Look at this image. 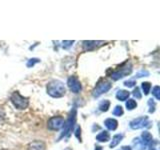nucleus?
<instances>
[{"mask_svg":"<svg viewBox=\"0 0 160 150\" xmlns=\"http://www.w3.org/2000/svg\"><path fill=\"white\" fill-rule=\"evenodd\" d=\"M47 94L53 98H60L63 97L66 93V88L62 81L60 80H52L47 84L46 87Z\"/></svg>","mask_w":160,"mask_h":150,"instance_id":"obj_1","label":"nucleus"},{"mask_svg":"<svg viewBox=\"0 0 160 150\" xmlns=\"http://www.w3.org/2000/svg\"><path fill=\"white\" fill-rule=\"evenodd\" d=\"M76 117H77V111L76 108H73L71 111H70V114L67 118L66 121H64V125H63V131L61 133L59 137V140L63 138V137H68L71 134L72 130L74 128V125L76 123Z\"/></svg>","mask_w":160,"mask_h":150,"instance_id":"obj_2","label":"nucleus"},{"mask_svg":"<svg viewBox=\"0 0 160 150\" xmlns=\"http://www.w3.org/2000/svg\"><path fill=\"white\" fill-rule=\"evenodd\" d=\"M132 64L131 62H128L126 61L125 63H123L121 66L119 68H117L116 70H114V71L110 74V77H111L112 80L114 81H117V80L121 79L125 76H127V75L131 74L132 72Z\"/></svg>","mask_w":160,"mask_h":150,"instance_id":"obj_3","label":"nucleus"},{"mask_svg":"<svg viewBox=\"0 0 160 150\" xmlns=\"http://www.w3.org/2000/svg\"><path fill=\"white\" fill-rule=\"evenodd\" d=\"M10 101L12 102L14 107L19 110L26 109L29 105V99L27 97H24L18 91H15L10 96Z\"/></svg>","mask_w":160,"mask_h":150,"instance_id":"obj_4","label":"nucleus"},{"mask_svg":"<svg viewBox=\"0 0 160 150\" xmlns=\"http://www.w3.org/2000/svg\"><path fill=\"white\" fill-rule=\"evenodd\" d=\"M112 87L111 82L107 81L105 79H101L99 80L98 83L96 84V86L94 87V89L92 90V96L94 98H97L99 96H101L102 94L108 92Z\"/></svg>","mask_w":160,"mask_h":150,"instance_id":"obj_5","label":"nucleus"},{"mask_svg":"<svg viewBox=\"0 0 160 150\" xmlns=\"http://www.w3.org/2000/svg\"><path fill=\"white\" fill-rule=\"evenodd\" d=\"M64 125V118L62 116H53L51 117L47 122V127L49 130L53 131H58Z\"/></svg>","mask_w":160,"mask_h":150,"instance_id":"obj_6","label":"nucleus"},{"mask_svg":"<svg viewBox=\"0 0 160 150\" xmlns=\"http://www.w3.org/2000/svg\"><path fill=\"white\" fill-rule=\"evenodd\" d=\"M149 124H150L149 118L147 116H141V117L133 119L129 125L132 129H141L143 127L148 126Z\"/></svg>","mask_w":160,"mask_h":150,"instance_id":"obj_7","label":"nucleus"},{"mask_svg":"<svg viewBox=\"0 0 160 150\" xmlns=\"http://www.w3.org/2000/svg\"><path fill=\"white\" fill-rule=\"evenodd\" d=\"M67 85H68L69 89L75 94L79 93L82 90L81 83H80L79 79L76 76H70L67 80Z\"/></svg>","mask_w":160,"mask_h":150,"instance_id":"obj_8","label":"nucleus"},{"mask_svg":"<svg viewBox=\"0 0 160 150\" xmlns=\"http://www.w3.org/2000/svg\"><path fill=\"white\" fill-rule=\"evenodd\" d=\"M104 43V41H91V40L87 41V40H85V41L82 42V46L84 51H93L98 47L102 46Z\"/></svg>","mask_w":160,"mask_h":150,"instance_id":"obj_9","label":"nucleus"},{"mask_svg":"<svg viewBox=\"0 0 160 150\" xmlns=\"http://www.w3.org/2000/svg\"><path fill=\"white\" fill-rule=\"evenodd\" d=\"M45 148H46V144L40 140L33 141L28 145V150H45Z\"/></svg>","mask_w":160,"mask_h":150,"instance_id":"obj_10","label":"nucleus"},{"mask_svg":"<svg viewBox=\"0 0 160 150\" xmlns=\"http://www.w3.org/2000/svg\"><path fill=\"white\" fill-rule=\"evenodd\" d=\"M104 125L106 126V128L108 130H112V131H114V130H116V128L118 127V121L114 118H107L104 121Z\"/></svg>","mask_w":160,"mask_h":150,"instance_id":"obj_11","label":"nucleus"},{"mask_svg":"<svg viewBox=\"0 0 160 150\" xmlns=\"http://www.w3.org/2000/svg\"><path fill=\"white\" fill-rule=\"evenodd\" d=\"M140 139L142 140V142L146 145V146L148 147V145L151 143L153 141V137H152V135L150 134L148 131H144L141 135V137H140Z\"/></svg>","mask_w":160,"mask_h":150,"instance_id":"obj_12","label":"nucleus"},{"mask_svg":"<svg viewBox=\"0 0 160 150\" xmlns=\"http://www.w3.org/2000/svg\"><path fill=\"white\" fill-rule=\"evenodd\" d=\"M96 140L98 142H107L110 140V134L108 131H101L97 136Z\"/></svg>","mask_w":160,"mask_h":150,"instance_id":"obj_13","label":"nucleus"},{"mask_svg":"<svg viewBox=\"0 0 160 150\" xmlns=\"http://www.w3.org/2000/svg\"><path fill=\"white\" fill-rule=\"evenodd\" d=\"M130 93L127 91V90H118L116 93V98L119 100V101H125L127 100L129 97Z\"/></svg>","mask_w":160,"mask_h":150,"instance_id":"obj_14","label":"nucleus"},{"mask_svg":"<svg viewBox=\"0 0 160 150\" xmlns=\"http://www.w3.org/2000/svg\"><path fill=\"white\" fill-rule=\"evenodd\" d=\"M123 139V134H116L114 135L113 138H112V141L110 143V148H114L116 147L117 145L122 141Z\"/></svg>","mask_w":160,"mask_h":150,"instance_id":"obj_15","label":"nucleus"},{"mask_svg":"<svg viewBox=\"0 0 160 150\" xmlns=\"http://www.w3.org/2000/svg\"><path fill=\"white\" fill-rule=\"evenodd\" d=\"M133 144H134L135 148H136L137 150H144L145 148L147 147L146 145H145V144L142 142V140L140 139V138H135V139L133 140Z\"/></svg>","mask_w":160,"mask_h":150,"instance_id":"obj_16","label":"nucleus"},{"mask_svg":"<svg viewBox=\"0 0 160 150\" xmlns=\"http://www.w3.org/2000/svg\"><path fill=\"white\" fill-rule=\"evenodd\" d=\"M110 107V101L109 100H103V101H101L99 103V110L100 111H102V112H106L108 111V109Z\"/></svg>","mask_w":160,"mask_h":150,"instance_id":"obj_17","label":"nucleus"},{"mask_svg":"<svg viewBox=\"0 0 160 150\" xmlns=\"http://www.w3.org/2000/svg\"><path fill=\"white\" fill-rule=\"evenodd\" d=\"M137 107V102L134 99H128L126 101V108L128 110H133Z\"/></svg>","mask_w":160,"mask_h":150,"instance_id":"obj_18","label":"nucleus"},{"mask_svg":"<svg viewBox=\"0 0 160 150\" xmlns=\"http://www.w3.org/2000/svg\"><path fill=\"white\" fill-rule=\"evenodd\" d=\"M141 88L143 90L144 95H148L150 92V89H151V83L150 82H143L141 84Z\"/></svg>","mask_w":160,"mask_h":150,"instance_id":"obj_19","label":"nucleus"},{"mask_svg":"<svg viewBox=\"0 0 160 150\" xmlns=\"http://www.w3.org/2000/svg\"><path fill=\"white\" fill-rule=\"evenodd\" d=\"M123 113H124L123 108H122V106H119V105L115 106V108L113 109V111H112V114L114 115V116H122Z\"/></svg>","mask_w":160,"mask_h":150,"instance_id":"obj_20","label":"nucleus"},{"mask_svg":"<svg viewBox=\"0 0 160 150\" xmlns=\"http://www.w3.org/2000/svg\"><path fill=\"white\" fill-rule=\"evenodd\" d=\"M40 62V59L39 58H31V59H29L28 61H27V63H26V66L28 67V68H31V67H33L35 64L36 63H39Z\"/></svg>","mask_w":160,"mask_h":150,"instance_id":"obj_21","label":"nucleus"},{"mask_svg":"<svg viewBox=\"0 0 160 150\" xmlns=\"http://www.w3.org/2000/svg\"><path fill=\"white\" fill-rule=\"evenodd\" d=\"M152 95L156 98V100L160 99V88H159V86H155L152 89Z\"/></svg>","mask_w":160,"mask_h":150,"instance_id":"obj_22","label":"nucleus"},{"mask_svg":"<svg viewBox=\"0 0 160 150\" xmlns=\"http://www.w3.org/2000/svg\"><path fill=\"white\" fill-rule=\"evenodd\" d=\"M73 43H74L73 40H69V41L65 40V41H62V48L63 49H69L73 45Z\"/></svg>","mask_w":160,"mask_h":150,"instance_id":"obj_23","label":"nucleus"},{"mask_svg":"<svg viewBox=\"0 0 160 150\" xmlns=\"http://www.w3.org/2000/svg\"><path fill=\"white\" fill-rule=\"evenodd\" d=\"M148 105H149V113L155 112V107H156V105H155V102L153 101V99L148 100Z\"/></svg>","mask_w":160,"mask_h":150,"instance_id":"obj_24","label":"nucleus"},{"mask_svg":"<svg viewBox=\"0 0 160 150\" xmlns=\"http://www.w3.org/2000/svg\"><path fill=\"white\" fill-rule=\"evenodd\" d=\"M133 96L136 97V99H141L142 94H141V92H140V89L138 87H136L133 90Z\"/></svg>","mask_w":160,"mask_h":150,"instance_id":"obj_25","label":"nucleus"},{"mask_svg":"<svg viewBox=\"0 0 160 150\" xmlns=\"http://www.w3.org/2000/svg\"><path fill=\"white\" fill-rule=\"evenodd\" d=\"M149 75V72L146 71V70H141L140 72L136 73V75H135V77L136 78H140V77H145V76H148Z\"/></svg>","mask_w":160,"mask_h":150,"instance_id":"obj_26","label":"nucleus"},{"mask_svg":"<svg viewBox=\"0 0 160 150\" xmlns=\"http://www.w3.org/2000/svg\"><path fill=\"white\" fill-rule=\"evenodd\" d=\"M136 84V82L134 81V80H128V81H125L124 82V85L126 87L130 88V87H134V85Z\"/></svg>","mask_w":160,"mask_h":150,"instance_id":"obj_27","label":"nucleus"},{"mask_svg":"<svg viewBox=\"0 0 160 150\" xmlns=\"http://www.w3.org/2000/svg\"><path fill=\"white\" fill-rule=\"evenodd\" d=\"M75 136L77 137V139L79 140V141H81V128H80L79 126L76 128V131H75Z\"/></svg>","mask_w":160,"mask_h":150,"instance_id":"obj_28","label":"nucleus"},{"mask_svg":"<svg viewBox=\"0 0 160 150\" xmlns=\"http://www.w3.org/2000/svg\"><path fill=\"white\" fill-rule=\"evenodd\" d=\"M122 150H132V148L130 147V146H123Z\"/></svg>","mask_w":160,"mask_h":150,"instance_id":"obj_29","label":"nucleus"},{"mask_svg":"<svg viewBox=\"0 0 160 150\" xmlns=\"http://www.w3.org/2000/svg\"><path fill=\"white\" fill-rule=\"evenodd\" d=\"M95 150H103L102 147H100V146H95Z\"/></svg>","mask_w":160,"mask_h":150,"instance_id":"obj_30","label":"nucleus"}]
</instances>
